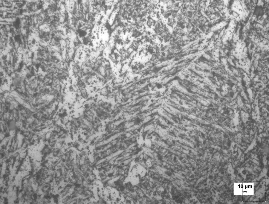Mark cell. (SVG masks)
I'll return each mask as SVG.
<instances>
[{
	"label": "cell",
	"instance_id": "2",
	"mask_svg": "<svg viewBox=\"0 0 269 204\" xmlns=\"http://www.w3.org/2000/svg\"><path fill=\"white\" fill-rule=\"evenodd\" d=\"M140 178L137 175L130 171L124 182L125 183L129 182L132 186H137L140 183Z\"/></svg>",
	"mask_w": 269,
	"mask_h": 204
},
{
	"label": "cell",
	"instance_id": "1",
	"mask_svg": "<svg viewBox=\"0 0 269 204\" xmlns=\"http://www.w3.org/2000/svg\"><path fill=\"white\" fill-rule=\"evenodd\" d=\"M130 171L137 175L140 178L144 177L147 172L146 169L144 166L137 163H135Z\"/></svg>",
	"mask_w": 269,
	"mask_h": 204
},
{
	"label": "cell",
	"instance_id": "3",
	"mask_svg": "<svg viewBox=\"0 0 269 204\" xmlns=\"http://www.w3.org/2000/svg\"><path fill=\"white\" fill-rule=\"evenodd\" d=\"M106 188L108 193V197L111 200H116L121 198L119 192L115 188L110 186H107Z\"/></svg>",
	"mask_w": 269,
	"mask_h": 204
}]
</instances>
